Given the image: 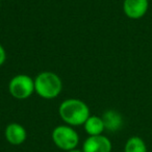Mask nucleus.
Segmentation results:
<instances>
[{
    "instance_id": "nucleus-6",
    "label": "nucleus",
    "mask_w": 152,
    "mask_h": 152,
    "mask_svg": "<svg viewBox=\"0 0 152 152\" xmlns=\"http://www.w3.org/2000/svg\"><path fill=\"white\" fill-rule=\"evenodd\" d=\"M149 9V0H124L123 11L124 14L132 20L143 18Z\"/></svg>"
},
{
    "instance_id": "nucleus-5",
    "label": "nucleus",
    "mask_w": 152,
    "mask_h": 152,
    "mask_svg": "<svg viewBox=\"0 0 152 152\" xmlns=\"http://www.w3.org/2000/svg\"><path fill=\"white\" fill-rule=\"evenodd\" d=\"M112 142L103 134L87 137L83 145V152H112Z\"/></svg>"
},
{
    "instance_id": "nucleus-12",
    "label": "nucleus",
    "mask_w": 152,
    "mask_h": 152,
    "mask_svg": "<svg viewBox=\"0 0 152 152\" xmlns=\"http://www.w3.org/2000/svg\"><path fill=\"white\" fill-rule=\"evenodd\" d=\"M67 152H83V150H79V149H73V150H70V151Z\"/></svg>"
},
{
    "instance_id": "nucleus-9",
    "label": "nucleus",
    "mask_w": 152,
    "mask_h": 152,
    "mask_svg": "<svg viewBox=\"0 0 152 152\" xmlns=\"http://www.w3.org/2000/svg\"><path fill=\"white\" fill-rule=\"evenodd\" d=\"M83 127H85L86 132L89 134V137L100 135L105 130V126H104L102 118L101 117L95 116V115H91L87 119V121L83 124Z\"/></svg>"
},
{
    "instance_id": "nucleus-2",
    "label": "nucleus",
    "mask_w": 152,
    "mask_h": 152,
    "mask_svg": "<svg viewBox=\"0 0 152 152\" xmlns=\"http://www.w3.org/2000/svg\"><path fill=\"white\" fill-rule=\"evenodd\" d=\"M63 83L57 74L50 71L39 73L34 78V92L44 99H54L61 94Z\"/></svg>"
},
{
    "instance_id": "nucleus-13",
    "label": "nucleus",
    "mask_w": 152,
    "mask_h": 152,
    "mask_svg": "<svg viewBox=\"0 0 152 152\" xmlns=\"http://www.w3.org/2000/svg\"><path fill=\"white\" fill-rule=\"evenodd\" d=\"M0 9H1V0H0Z\"/></svg>"
},
{
    "instance_id": "nucleus-3",
    "label": "nucleus",
    "mask_w": 152,
    "mask_h": 152,
    "mask_svg": "<svg viewBox=\"0 0 152 152\" xmlns=\"http://www.w3.org/2000/svg\"><path fill=\"white\" fill-rule=\"evenodd\" d=\"M52 141L57 148L64 151L76 149L79 144V135L72 126L58 125L52 130Z\"/></svg>"
},
{
    "instance_id": "nucleus-4",
    "label": "nucleus",
    "mask_w": 152,
    "mask_h": 152,
    "mask_svg": "<svg viewBox=\"0 0 152 152\" xmlns=\"http://www.w3.org/2000/svg\"><path fill=\"white\" fill-rule=\"evenodd\" d=\"M9 91L15 99H27L34 93V79L27 74H18L10 81Z\"/></svg>"
},
{
    "instance_id": "nucleus-1",
    "label": "nucleus",
    "mask_w": 152,
    "mask_h": 152,
    "mask_svg": "<svg viewBox=\"0 0 152 152\" xmlns=\"http://www.w3.org/2000/svg\"><path fill=\"white\" fill-rule=\"evenodd\" d=\"M58 114L65 124L72 127L83 125L87 119L91 116L88 104L76 98L64 100L58 107Z\"/></svg>"
},
{
    "instance_id": "nucleus-8",
    "label": "nucleus",
    "mask_w": 152,
    "mask_h": 152,
    "mask_svg": "<svg viewBox=\"0 0 152 152\" xmlns=\"http://www.w3.org/2000/svg\"><path fill=\"white\" fill-rule=\"evenodd\" d=\"M101 118H102V120H103L105 129H107V130H110V131H113V132H114V131H118L119 129H121V127L123 126L122 115L117 112V110H106Z\"/></svg>"
},
{
    "instance_id": "nucleus-10",
    "label": "nucleus",
    "mask_w": 152,
    "mask_h": 152,
    "mask_svg": "<svg viewBox=\"0 0 152 152\" xmlns=\"http://www.w3.org/2000/svg\"><path fill=\"white\" fill-rule=\"evenodd\" d=\"M124 152H147V146L140 137H131L126 141Z\"/></svg>"
},
{
    "instance_id": "nucleus-7",
    "label": "nucleus",
    "mask_w": 152,
    "mask_h": 152,
    "mask_svg": "<svg viewBox=\"0 0 152 152\" xmlns=\"http://www.w3.org/2000/svg\"><path fill=\"white\" fill-rule=\"evenodd\" d=\"M5 140L13 146L22 145L27 139V132L24 126L19 123H10L4 130Z\"/></svg>"
},
{
    "instance_id": "nucleus-11",
    "label": "nucleus",
    "mask_w": 152,
    "mask_h": 152,
    "mask_svg": "<svg viewBox=\"0 0 152 152\" xmlns=\"http://www.w3.org/2000/svg\"><path fill=\"white\" fill-rule=\"evenodd\" d=\"M5 61H7V52L2 45L0 44V67L5 63Z\"/></svg>"
}]
</instances>
